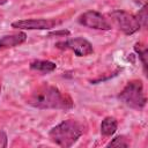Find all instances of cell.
<instances>
[{"label": "cell", "mask_w": 148, "mask_h": 148, "mask_svg": "<svg viewBox=\"0 0 148 148\" xmlns=\"http://www.w3.org/2000/svg\"><path fill=\"white\" fill-rule=\"evenodd\" d=\"M27 103L39 110H71L74 106L73 99L68 94L46 83L37 87L27 98Z\"/></svg>", "instance_id": "obj_1"}, {"label": "cell", "mask_w": 148, "mask_h": 148, "mask_svg": "<svg viewBox=\"0 0 148 148\" xmlns=\"http://www.w3.org/2000/svg\"><path fill=\"white\" fill-rule=\"evenodd\" d=\"M84 125L74 119H66L54 127H52L49 132L50 140L64 148L72 147L84 133Z\"/></svg>", "instance_id": "obj_2"}, {"label": "cell", "mask_w": 148, "mask_h": 148, "mask_svg": "<svg viewBox=\"0 0 148 148\" xmlns=\"http://www.w3.org/2000/svg\"><path fill=\"white\" fill-rule=\"evenodd\" d=\"M118 98L125 105L134 110H142L146 106L147 97L141 80H132L126 83L119 92Z\"/></svg>", "instance_id": "obj_3"}, {"label": "cell", "mask_w": 148, "mask_h": 148, "mask_svg": "<svg viewBox=\"0 0 148 148\" xmlns=\"http://www.w3.org/2000/svg\"><path fill=\"white\" fill-rule=\"evenodd\" d=\"M109 17L113 25L125 35H133L141 28L136 16L125 10H113L109 14Z\"/></svg>", "instance_id": "obj_4"}, {"label": "cell", "mask_w": 148, "mask_h": 148, "mask_svg": "<svg viewBox=\"0 0 148 148\" xmlns=\"http://www.w3.org/2000/svg\"><path fill=\"white\" fill-rule=\"evenodd\" d=\"M61 21L54 18H24L12 23V28L22 30H50L59 25Z\"/></svg>", "instance_id": "obj_5"}, {"label": "cell", "mask_w": 148, "mask_h": 148, "mask_svg": "<svg viewBox=\"0 0 148 148\" xmlns=\"http://www.w3.org/2000/svg\"><path fill=\"white\" fill-rule=\"evenodd\" d=\"M56 47L60 50H71L76 57H87L94 52L91 43L82 37H75L67 40L58 42L56 44Z\"/></svg>", "instance_id": "obj_6"}, {"label": "cell", "mask_w": 148, "mask_h": 148, "mask_svg": "<svg viewBox=\"0 0 148 148\" xmlns=\"http://www.w3.org/2000/svg\"><path fill=\"white\" fill-rule=\"evenodd\" d=\"M77 22L87 28L90 29H96V30H110L111 29V23L110 21L102 15L101 13L96 10H88L81 14L77 18Z\"/></svg>", "instance_id": "obj_7"}, {"label": "cell", "mask_w": 148, "mask_h": 148, "mask_svg": "<svg viewBox=\"0 0 148 148\" xmlns=\"http://www.w3.org/2000/svg\"><path fill=\"white\" fill-rule=\"evenodd\" d=\"M27 40V35L23 31H18L15 34H9V35H5L0 38V50H5V49H10V47H15L18 46L21 44H23Z\"/></svg>", "instance_id": "obj_8"}, {"label": "cell", "mask_w": 148, "mask_h": 148, "mask_svg": "<svg viewBox=\"0 0 148 148\" xmlns=\"http://www.w3.org/2000/svg\"><path fill=\"white\" fill-rule=\"evenodd\" d=\"M30 69L40 72V73H51L57 68V65L50 60H40V59H35L30 62L29 65Z\"/></svg>", "instance_id": "obj_9"}, {"label": "cell", "mask_w": 148, "mask_h": 148, "mask_svg": "<svg viewBox=\"0 0 148 148\" xmlns=\"http://www.w3.org/2000/svg\"><path fill=\"white\" fill-rule=\"evenodd\" d=\"M118 128V121L114 117H105L101 123V134L104 136H111Z\"/></svg>", "instance_id": "obj_10"}, {"label": "cell", "mask_w": 148, "mask_h": 148, "mask_svg": "<svg viewBox=\"0 0 148 148\" xmlns=\"http://www.w3.org/2000/svg\"><path fill=\"white\" fill-rule=\"evenodd\" d=\"M134 51L138 53L139 58L141 59V62L143 65V69L146 72L147 68V47L145 44H142L141 42H138L134 44Z\"/></svg>", "instance_id": "obj_11"}, {"label": "cell", "mask_w": 148, "mask_h": 148, "mask_svg": "<svg viewBox=\"0 0 148 148\" xmlns=\"http://www.w3.org/2000/svg\"><path fill=\"white\" fill-rule=\"evenodd\" d=\"M128 146H130V141L124 135H118L108 143V147H128Z\"/></svg>", "instance_id": "obj_12"}, {"label": "cell", "mask_w": 148, "mask_h": 148, "mask_svg": "<svg viewBox=\"0 0 148 148\" xmlns=\"http://www.w3.org/2000/svg\"><path fill=\"white\" fill-rule=\"evenodd\" d=\"M140 27H146L147 25V20H148V15H147V5L142 6V8L139 10V13L135 15Z\"/></svg>", "instance_id": "obj_13"}, {"label": "cell", "mask_w": 148, "mask_h": 148, "mask_svg": "<svg viewBox=\"0 0 148 148\" xmlns=\"http://www.w3.org/2000/svg\"><path fill=\"white\" fill-rule=\"evenodd\" d=\"M7 143H8L7 134H6L3 131H0V148L7 147Z\"/></svg>", "instance_id": "obj_14"}, {"label": "cell", "mask_w": 148, "mask_h": 148, "mask_svg": "<svg viewBox=\"0 0 148 148\" xmlns=\"http://www.w3.org/2000/svg\"><path fill=\"white\" fill-rule=\"evenodd\" d=\"M68 36L69 31L68 30H60V31H54V32H50L49 36Z\"/></svg>", "instance_id": "obj_15"}, {"label": "cell", "mask_w": 148, "mask_h": 148, "mask_svg": "<svg viewBox=\"0 0 148 148\" xmlns=\"http://www.w3.org/2000/svg\"><path fill=\"white\" fill-rule=\"evenodd\" d=\"M133 2L136 5H142V6L147 5V0H133Z\"/></svg>", "instance_id": "obj_16"}, {"label": "cell", "mask_w": 148, "mask_h": 148, "mask_svg": "<svg viewBox=\"0 0 148 148\" xmlns=\"http://www.w3.org/2000/svg\"><path fill=\"white\" fill-rule=\"evenodd\" d=\"M5 2H6V0H0V5L1 3H5Z\"/></svg>", "instance_id": "obj_17"}, {"label": "cell", "mask_w": 148, "mask_h": 148, "mask_svg": "<svg viewBox=\"0 0 148 148\" xmlns=\"http://www.w3.org/2000/svg\"><path fill=\"white\" fill-rule=\"evenodd\" d=\"M0 92H1V84H0Z\"/></svg>", "instance_id": "obj_18"}]
</instances>
